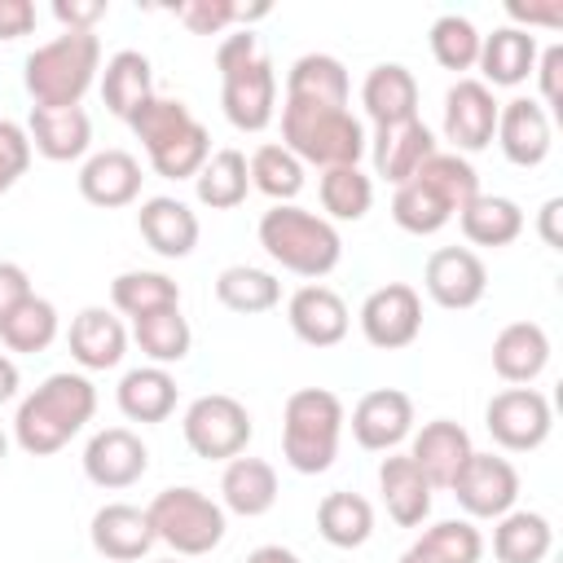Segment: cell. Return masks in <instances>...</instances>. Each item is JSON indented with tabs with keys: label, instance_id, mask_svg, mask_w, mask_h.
Segmentation results:
<instances>
[{
	"label": "cell",
	"instance_id": "cell-1",
	"mask_svg": "<svg viewBox=\"0 0 563 563\" xmlns=\"http://www.w3.org/2000/svg\"><path fill=\"white\" fill-rule=\"evenodd\" d=\"M97 413V387L88 374L57 369L48 374L31 396L18 400L13 413V444L31 457H48L66 449Z\"/></svg>",
	"mask_w": 563,
	"mask_h": 563
},
{
	"label": "cell",
	"instance_id": "cell-2",
	"mask_svg": "<svg viewBox=\"0 0 563 563\" xmlns=\"http://www.w3.org/2000/svg\"><path fill=\"white\" fill-rule=\"evenodd\" d=\"M475 194H479V176H475L471 158H462L453 150H435L405 185H396V194H391V220L405 233H413V238H431Z\"/></svg>",
	"mask_w": 563,
	"mask_h": 563
},
{
	"label": "cell",
	"instance_id": "cell-3",
	"mask_svg": "<svg viewBox=\"0 0 563 563\" xmlns=\"http://www.w3.org/2000/svg\"><path fill=\"white\" fill-rule=\"evenodd\" d=\"M282 145L303 167L330 172V167H361L369 136H365V123L347 106L282 101Z\"/></svg>",
	"mask_w": 563,
	"mask_h": 563
},
{
	"label": "cell",
	"instance_id": "cell-4",
	"mask_svg": "<svg viewBox=\"0 0 563 563\" xmlns=\"http://www.w3.org/2000/svg\"><path fill=\"white\" fill-rule=\"evenodd\" d=\"M255 233H260V246L273 264H282L295 277H308V282L334 273L339 260H343L339 229L325 216H317L308 207H295V202H273L260 216Z\"/></svg>",
	"mask_w": 563,
	"mask_h": 563
},
{
	"label": "cell",
	"instance_id": "cell-5",
	"mask_svg": "<svg viewBox=\"0 0 563 563\" xmlns=\"http://www.w3.org/2000/svg\"><path fill=\"white\" fill-rule=\"evenodd\" d=\"M101 75V40L97 31H62L22 62V84L35 106L44 110H66L79 106L84 92Z\"/></svg>",
	"mask_w": 563,
	"mask_h": 563
},
{
	"label": "cell",
	"instance_id": "cell-6",
	"mask_svg": "<svg viewBox=\"0 0 563 563\" xmlns=\"http://www.w3.org/2000/svg\"><path fill=\"white\" fill-rule=\"evenodd\" d=\"M347 409L330 387H299L282 405V457L299 475H321L339 457Z\"/></svg>",
	"mask_w": 563,
	"mask_h": 563
},
{
	"label": "cell",
	"instance_id": "cell-7",
	"mask_svg": "<svg viewBox=\"0 0 563 563\" xmlns=\"http://www.w3.org/2000/svg\"><path fill=\"white\" fill-rule=\"evenodd\" d=\"M145 519L154 528V541H163L176 559L211 554L224 541V506L189 484L154 493V501L145 506Z\"/></svg>",
	"mask_w": 563,
	"mask_h": 563
},
{
	"label": "cell",
	"instance_id": "cell-8",
	"mask_svg": "<svg viewBox=\"0 0 563 563\" xmlns=\"http://www.w3.org/2000/svg\"><path fill=\"white\" fill-rule=\"evenodd\" d=\"M180 435L185 444L207 457V462H229L238 453H246L255 427H251V413L238 396L229 391H207L198 400H189L185 418H180Z\"/></svg>",
	"mask_w": 563,
	"mask_h": 563
},
{
	"label": "cell",
	"instance_id": "cell-9",
	"mask_svg": "<svg viewBox=\"0 0 563 563\" xmlns=\"http://www.w3.org/2000/svg\"><path fill=\"white\" fill-rule=\"evenodd\" d=\"M484 427L497 449L506 453H532L554 431V409L537 387H501L484 405Z\"/></svg>",
	"mask_w": 563,
	"mask_h": 563
},
{
	"label": "cell",
	"instance_id": "cell-10",
	"mask_svg": "<svg viewBox=\"0 0 563 563\" xmlns=\"http://www.w3.org/2000/svg\"><path fill=\"white\" fill-rule=\"evenodd\" d=\"M361 334L378 352H400L422 334V295L409 282H387L365 295L361 312Z\"/></svg>",
	"mask_w": 563,
	"mask_h": 563
},
{
	"label": "cell",
	"instance_id": "cell-11",
	"mask_svg": "<svg viewBox=\"0 0 563 563\" xmlns=\"http://www.w3.org/2000/svg\"><path fill=\"white\" fill-rule=\"evenodd\" d=\"M453 501L466 510V519H501L519 501V471L510 457L497 453H471L457 479L449 484Z\"/></svg>",
	"mask_w": 563,
	"mask_h": 563
},
{
	"label": "cell",
	"instance_id": "cell-12",
	"mask_svg": "<svg viewBox=\"0 0 563 563\" xmlns=\"http://www.w3.org/2000/svg\"><path fill=\"white\" fill-rule=\"evenodd\" d=\"M220 106L224 119L238 132H264L277 114V70L264 53H255L246 66L220 75Z\"/></svg>",
	"mask_w": 563,
	"mask_h": 563
},
{
	"label": "cell",
	"instance_id": "cell-13",
	"mask_svg": "<svg viewBox=\"0 0 563 563\" xmlns=\"http://www.w3.org/2000/svg\"><path fill=\"white\" fill-rule=\"evenodd\" d=\"M497 110H501V101L493 97V88L462 75L444 92V141L453 145V154L466 158V154L488 150L493 132H497Z\"/></svg>",
	"mask_w": 563,
	"mask_h": 563
},
{
	"label": "cell",
	"instance_id": "cell-14",
	"mask_svg": "<svg viewBox=\"0 0 563 563\" xmlns=\"http://www.w3.org/2000/svg\"><path fill=\"white\" fill-rule=\"evenodd\" d=\"M422 290L431 295V303H440L449 312H466V308H475L484 299L488 268L471 246H440V251L427 255Z\"/></svg>",
	"mask_w": 563,
	"mask_h": 563
},
{
	"label": "cell",
	"instance_id": "cell-15",
	"mask_svg": "<svg viewBox=\"0 0 563 563\" xmlns=\"http://www.w3.org/2000/svg\"><path fill=\"white\" fill-rule=\"evenodd\" d=\"M150 471V449L132 427H101L84 444V475L97 488H132Z\"/></svg>",
	"mask_w": 563,
	"mask_h": 563
},
{
	"label": "cell",
	"instance_id": "cell-16",
	"mask_svg": "<svg viewBox=\"0 0 563 563\" xmlns=\"http://www.w3.org/2000/svg\"><path fill=\"white\" fill-rule=\"evenodd\" d=\"M352 440L369 453H391L413 435V400L400 387H374L352 405Z\"/></svg>",
	"mask_w": 563,
	"mask_h": 563
},
{
	"label": "cell",
	"instance_id": "cell-17",
	"mask_svg": "<svg viewBox=\"0 0 563 563\" xmlns=\"http://www.w3.org/2000/svg\"><path fill=\"white\" fill-rule=\"evenodd\" d=\"M493 141L501 145L506 163L515 167H541L550 145H554V119L541 110L537 97H510L497 110V132Z\"/></svg>",
	"mask_w": 563,
	"mask_h": 563
},
{
	"label": "cell",
	"instance_id": "cell-18",
	"mask_svg": "<svg viewBox=\"0 0 563 563\" xmlns=\"http://www.w3.org/2000/svg\"><path fill=\"white\" fill-rule=\"evenodd\" d=\"M286 321H290L295 339L308 347H334L352 330V312H347L343 295L321 282H308L286 299Z\"/></svg>",
	"mask_w": 563,
	"mask_h": 563
},
{
	"label": "cell",
	"instance_id": "cell-19",
	"mask_svg": "<svg viewBox=\"0 0 563 563\" xmlns=\"http://www.w3.org/2000/svg\"><path fill=\"white\" fill-rule=\"evenodd\" d=\"M435 150H440L435 132L422 119H405L391 128H374V141L365 154L374 158V176H383L387 185H405Z\"/></svg>",
	"mask_w": 563,
	"mask_h": 563
},
{
	"label": "cell",
	"instance_id": "cell-20",
	"mask_svg": "<svg viewBox=\"0 0 563 563\" xmlns=\"http://www.w3.org/2000/svg\"><path fill=\"white\" fill-rule=\"evenodd\" d=\"M88 541L110 563H136V559H145L154 550V528H150V519H145L141 506H132V501H106L92 515V523H88Z\"/></svg>",
	"mask_w": 563,
	"mask_h": 563
},
{
	"label": "cell",
	"instance_id": "cell-21",
	"mask_svg": "<svg viewBox=\"0 0 563 563\" xmlns=\"http://www.w3.org/2000/svg\"><path fill=\"white\" fill-rule=\"evenodd\" d=\"M136 229H141L145 246H150L154 255H163V260H185V255H194L198 233H202V224H198V216L189 211V202H180V198H172V194L145 198L141 211H136Z\"/></svg>",
	"mask_w": 563,
	"mask_h": 563
},
{
	"label": "cell",
	"instance_id": "cell-22",
	"mask_svg": "<svg viewBox=\"0 0 563 563\" xmlns=\"http://www.w3.org/2000/svg\"><path fill=\"white\" fill-rule=\"evenodd\" d=\"M471 453H475V444H471L466 427L453 422V418L422 422V431H413V444H409V457L427 475L431 488H449L457 479V471L466 466Z\"/></svg>",
	"mask_w": 563,
	"mask_h": 563
},
{
	"label": "cell",
	"instance_id": "cell-23",
	"mask_svg": "<svg viewBox=\"0 0 563 563\" xmlns=\"http://www.w3.org/2000/svg\"><path fill=\"white\" fill-rule=\"evenodd\" d=\"M141 163L128 150H97L84 158L79 167V194L84 202L114 211V207H132L141 198Z\"/></svg>",
	"mask_w": 563,
	"mask_h": 563
},
{
	"label": "cell",
	"instance_id": "cell-24",
	"mask_svg": "<svg viewBox=\"0 0 563 563\" xmlns=\"http://www.w3.org/2000/svg\"><path fill=\"white\" fill-rule=\"evenodd\" d=\"M66 347L75 356L79 369H114L128 352V330L123 321L110 312V308H79L70 317V330H66Z\"/></svg>",
	"mask_w": 563,
	"mask_h": 563
},
{
	"label": "cell",
	"instance_id": "cell-25",
	"mask_svg": "<svg viewBox=\"0 0 563 563\" xmlns=\"http://www.w3.org/2000/svg\"><path fill=\"white\" fill-rule=\"evenodd\" d=\"M550 365V334L537 321H510L493 339V374L510 387H532Z\"/></svg>",
	"mask_w": 563,
	"mask_h": 563
},
{
	"label": "cell",
	"instance_id": "cell-26",
	"mask_svg": "<svg viewBox=\"0 0 563 563\" xmlns=\"http://www.w3.org/2000/svg\"><path fill=\"white\" fill-rule=\"evenodd\" d=\"M26 136H31V150L40 158H48V163H75L92 145V119H88L84 106H66V110L31 106Z\"/></svg>",
	"mask_w": 563,
	"mask_h": 563
},
{
	"label": "cell",
	"instance_id": "cell-27",
	"mask_svg": "<svg viewBox=\"0 0 563 563\" xmlns=\"http://www.w3.org/2000/svg\"><path fill=\"white\" fill-rule=\"evenodd\" d=\"M361 106L374 128H391L418 119V79L400 62H378L361 84Z\"/></svg>",
	"mask_w": 563,
	"mask_h": 563
},
{
	"label": "cell",
	"instance_id": "cell-28",
	"mask_svg": "<svg viewBox=\"0 0 563 563\" xmlns=\"http://www.w3.org/2000/svg\"><path fill=\"white\" fill-rule=\"evenodd\" d=\"M220 506L229 515H242V519H260L277 506V471L273 462L264 457H229L224 462V475H220Z\"/></svg>",
	"mask_w": 563,
	"mask_h": 563
},
{
	"label": "cell",
	"instance_id": "cell-29",
	"mask_svg": "<svg viewBox=\"0 0 563 563\" xmlns=\"http://www.w3.org/2000/svg\"><path fill=\"white\" fill-rule=\"evenodd\" d=\"M378 493H383V506L387 515L400 523V528H422L427 515H431V484L427 475L413 466L409 453H387L378 462Z\"/></svg>",
	"mask_w": 563,
	"mask_h": 563
},
{
	"label": "cell",
	"instance_id": "cell-30",
	"mask_svg": "<svg viewBox=\"0 0 563 563\" xmlns=\"http://www.w3.org/2000/svg\"><path fill=\"white\" fill-rule=\"evenodd\" d=\"M537 53H541V44H537L532 31L497 26L493 35L479 40V62H475L479 75H484L479 84H488V88H519L532 75Z\"/></svg>",
	"mask_w": 563,
	"mask_h": 563
},
{
	"label": "cell",
	"instance_id": "cell-31",
	"mask_svg": "<svg viewBox=\"0 0 563 563\" xmlns=\"http://www.w3.org/2000/svg\"><path fill=\"white\" fill-rule=\"evenodd\" d=\"M114 405L128 422H167L176 409V378L163 365H136L119 378Z\"/></svg>",
	"mask_w": 563,
	"mask_h": 563
},
{
	"label": "cell",
	"instance_id": "cell-32",
	"mask_svg": "<svg viewBox=\"0 0 563 563\" xmlns=\"http://www.w3.org/2000/svg\"><path fill=\"white\" fill-rule=\"evenodd\" d=\"M352 79L347 66L334 53H303L286 70V101H312V106H347Z\"/></svg>",
	"mask_w": 563,
	"mask_h": 563
},
{
	"label": "cell",
	"instance_id": "cell-33",
	"mask_svg": "<svg viewBox=\"0 0 563 563\" xmlns=\"http://www.w3.org/2000/svg\"><path fill=\"white\" fill-rule=\"evenodd\" d=\"M97 88H101V101L110 114L128 119L145 97H154V70H150V57L141 48H119L106 57L101 75H97Z\"/></svg>",
	"mask_w": 563,
	"mask_h": 563
},
{
	"label": "cell",
	"instance_id": "cell-34",
	"mask_svg": "<svg viewBox=\"0 0 563 563\" xmlns=\"http://www.w3.org/2000/svg\"><path fill=\"white\" fill-rule=\"evenodd\" d=\"M462 238L471 246H510L523 233V207L506 194H475L462 211H457Z\"/></svg>",
	"mask_w": 563,
	"mask_h": 563
},
{
	"label": "cell",
	"instance_id": "cell-35",
	"mask_svg": "<svg viewBox=\"0 0 563 563\" xmlns=\"http://www.w3.org/2000/svg\"><path fill=\"white\" fill-rule=\"evenodd\" d=\"M493 559L497 563H545V554L554 550V528L541 510H506L501 519H493Z\"/></svg>",
	"mask_w": 563,
	"mask_h": 563
},
{
	"label": "cell",
	"instance_id": "cell-36",
	"mask_svg": "<svg viewBox=\"0 0 563 563\" xmlns=\"http://www.w3.org/2000/svg\"><path fill=\"white\" fill-rule=\"evenodd\" d=\"M317 532L334 550H361L374 537V506L361 493L334 488L317 501Z\"/></svg>",
	"mask_w": 563,
	"mask_h": 563
},
{
	"label": "cell",
	"instance_id": "cell-37",
	"mask_svg": "<svg viewBox=\"0 0 563 563\" xmlns=\"http://www.w3.org/2000/svg\"><path fill=\"white\" fill-rule=\"evenodd\" d=\"M484 537L471 519H440L422 528V537L396 559V563H479Z\"/></svg>",
	"mask_w": 563,
	"mask_h": 563
},
{
	"label": "cell",
	"instance_id": "cell-38",
	"mask_svg": "<svg viewBox=\"0 0 563 563\" xmlns=\"http://www.w3.org/2000/svg\"><path fill=\"white\" fill-rule=\"evenodd\" d=\"M194 194L202 207L211 211H233L246 202L251 194V172H246V154L224 145V150H211V158L202 163V172L194 176Z\"/></svg>",
	"mask_w": 563,
	"mask_h": 563
},
{
	"label": "cell",
	"instance_id": "cell-39",
	"mask_svg": "<svg viewBox=\"0 0 563 563\" xmlns=\"http://www.w3.org/2000/svg\"><path fill=\"white\" fill-rule=\"evenodd\" d=\"M216 299L238 317H260L282 303V282L255 264H229L216 277Z\"/></svg>",
	"mask_w": 563,
	"mask_h": 563
},
{
	"label": "cell",
	"instance_id": "cell-40",
	"mask_svg": "<svg viewBox=\"0 0 563 563\" xmlns=\"http://www.w3.org/2000/svg\"><path fill=\"white\" fill-rule=\"evenodd\" d=\"M110 303L123 317H150L163 308H180V286L158 268H128L110 282Z\"/></svg>",
	"mask_w": 563,
	"mask_h": 563
},
{
	"label": "cell",
	"instance_id": "cell-41",
	"mask_svg": "<svg viewBox=\"0 0 563 563\" xmlns=\"http://www.w3.org/2000/svg\"><path fill=\"white\" fill-rule=\"evenodd\" d=\"M132 339L136 347L150 356V365H180L194 347V330L185 321L180 308H163V312H150V317H136L132 321Z\"/></svg>",
	"mask_w": 563,
	"mask_h": 563
},
{
	"label": "cell",
	"instance_id": "cell-42",
	"mask_svg": "<svg viewBox=\"0 0 563 563\" xmlns=\"http://www.w3.org/2000/svg\"><path fill=\"white\" fill-rule=\"evenodd\" d=\"M198 119L194 110L180 101V97H145L132 114H128V128L136 132V141L145 145V154H158L163 145H172L180 132H189Z\"/></svg>",
	"mask_w": 563,
	"mask_h": 563
},
{
	"label": "cell",
	"instance_id": "cell-43",
	"mask_svg": "<svg viewBox=\"0 0 563 563\" xmlns=\"http://www.w3.org/2000/svg\"><path fill=\"white\" fill-rule=\"evenodd\" d=\"M246 172H251V189L268 194L273 202H295L303 189V163L282 141L255 145V154L246 158Z\"/></svg>",
	"mask_w": 563,
	"mask_h": 563
},
{
	"label": "cell",
	"instance_id": "cell-44",
	"mask_svg": "<svg viewBox=\"0 0 563 563\" xmlns=\"http://www.w3.org/2000/svg\"><path fill=\"white\" fill-rule=\"evenodd\" d=\"M317 198H321V211L325 220H365L369 207H374V180L361 172V167H330L321 172L317 180Z\"/></svg>",
	"mask_w": 563,
	"mask_h": 563
},
{
	"label": "cell",
	"instance_id": "cell-45",
	"mask_svg": "<svg viewBox=\"0 0 563 563\" xmlns=\"http://www.w3.org/2000/svg\"><path fill=\"white\" fill-rule=\"evenodd\" d=\"M57 330H62V317H57L53 299L31 295V299H22V303L13 308V317L0 325V343H4L9 352L35 356V352H44V347L57 339Z\"/></svg>",
	"mask_w": 563,
	"mask_h": 563
},
{
	"label": "cell",
	"instance_id": "cell-46",
	"mask_svg": "<svg viewBox=\"0 0 563 563\" xmlns=\"http://www.w3.org/2000/svg\"><path fill=\"white\" fill-rule=\"evenodd\" d=\"M479 31H475V22L471 18H462V13H440L435 22H431V35H427V44H431V57L444 66V70H471L475 62H479Z\"/></svg>",
	"mask_w": 563,
	"mask_h": 563
},
{
	"label": "cell",
	"instance_id": "cell-47",
	"mask_svg": "<svg viewBox=\"0 0 563 563\" xmlns=\"http://www.w3.org/2000/svg\"><path fill=\"white\" fill-rule=\"evenodd\" d=\"M207 158H211V136H207L202 123H194V128L180 132L172 145H163L158 154H150V167H154L163 180H194Z\"/></svg>",
	"mask_w": 563,
	"mask_h": 563
},
{
	"label": "cell",
	"instance_id": "cell-48",
	"mask_svg": "<svg viewBox=\"0 0 563 563\" xmlns=\"http://www.w3.org/2000/svg\"><path fill=\"white\" fill-rule=\"evenodd\" d=\"M31 158H35V150H31L26 128L13 119H0V194H9L26 176Z\"/></svg>",
	"mask_w": 563,
	"mask_h": 563
},
{
	"label": "cell",
	"instance_id": "cell-49",
	"mask_svg": "<svg viewBox=\"0 0 563 563\" xmlns=\"http://www.w3.org/2000/svg\"><path fill=\"white\" fill-rule=\"evenodd\" d=\"M176 18L194 35H224L233 22H242V4H233V0H189V4L176 9Z\"/></svg>",
	"mask_w": 563,
	"mask_h": 563
},
{
	"label": "cell",
	"instance_id": "cell-50",
	"mask_svg": "<svg viewBox=\"0 0 563 563\" xmlns=\"http://www.w3.org/2000/svg\"><path fill=\"white\" fill-rule=\"evenodd\" d=\"M532 75H537V101H541V110L554 119V110L563 106V44H545V48L537 53Z\"/></svg>",
	"mask_w": 563,
	"mask_h": 563
},
{
	"label": "cell",
	"instance_id": "cell-51",
	"mask_svg": "<svg viewBox=\"0 0 563 563\" xmlns=\"http://www.w3.org/2000/svg\"><path fill=\"white\" fill-rule=\"evenodd\" d=\"M506 18H510V26H519V31H537V26H545V31H559L563 26V0H506Z\"/></svg>",
	"mask_w": 563,
	"mask_h": 563
},
{
	"label": "cell",
	"instance_id": "cell-52",
	"mask_svg": "<svg viewBox=\"0 0 563 563\" xmlns=\"http://www.w3.org/2000/svg\"><path fill=\"white\" fill-rule=\"evenodd\" d=\"M35 295V286H31V273L22 268V264H13V260H0V325L13 317V308L22 303V299H31Z\"/></svg>",
	"mask_w": 563,
	"mask_h": 563
},
{
	"label": "cell",
	"instance_id": "cell-53",
	"mask_svg": "<svg viewBox=\"0 0 563 563\" xmlns=\"http://www.w3.org/2000/svg\"><path fill=\"white\" fill-rule=\"evenodd\" d=\"M110 13L106 0H53V18L66 31H97V22Z\"/></svg>",
	"mask_w": 563,
	"mask_h": 563
},
{
	"label": "cell",
	"instance_id": "cell-54",
	"mask_svg": "<svg viewBox=\"0 0 563 563\" xmlns=\"http://www.w3.org/2000/svg\"><path fill=\"white\" fill-rule=\"evenodd\" d=\"M255 53H260V40H255V31H251V26H242V31L224 35V40L216 44V70H220V75H229V70L246 66Z\"/></svg>",
	"mask_w": 563,
	"mask_h": 563
},
{
	"label": "cell",
	"instance_id": "cell-55",
	"mask_svg": "<svg viewBox=\"0 0 563 563\" xmlns=\"http://www.w3.org/2000/svg\"><path fill=\"white\" fill-rule=\"evenodd\" d=\"M35 31V4L31 0H0V40H22Z\"/></svg>",
	"mask_w": 563,
	"mask_h": 563
},
{
	"label": "cell",
	"instance_id": "cell-56",
	"mask_svg": "<svg viewBox=\"0 0 563 563\" xmlns=\"http://www.w3.org/2000/svg\"><path fill=\"white\" fill-rule=\"evenodd\" d=\"M559 216H563V198H545L537 211V233L550 251H563V233H559Z\"/></svg>",
	"mask_w": 563,
	"mask_h": 563
},
{
	"label": "cell",
	"instance_id": "cell-57",
	"mask_svg": "<svg viewBox=\"0 0 563 563\" xmlns=\"http://www.w3.org/2000/svg\"><path fill=\"white\" fill-rule=\"evenodd\" d=\"M242 563H299V554L290 550V545H277V541H268V545H255Z\"/></svg>",
	"mask_w": 563,
	"mask_h": 563
},
{
	"label": "cell",
	"instance_id": "cell-58",
	"mask_svg": "<svg viewBox=\"0 0 563 563\" xmlns=\"http://www.w3.org/2000/svg\"><path fill=\"white\" fill-rule=\"evenodd\" d=\"M18 387H22V374H18L13 356H4V352H0V405H9V400L18 396Z\"/></svg>",
	"mask_w": 563,
	"mask_h": 563
},
{
	"label": "cell",
	"instance_id": "cell-59",
	"mask_svg": "<svg viewBox=\"0 0 563 563\" xmlns=\"http://www.w3.org/2000/svg\"><path fill=\"white\" fill-rule=\"evenodd\" d=\"M9 457V435H4V427H0V462Z\"/></svg>",
	"mask_w": 563,
	"mask_h": 563
},
{
	"label": "cell",
	"instance_id": "cell-60",
	"mask_svg": "<svg viewBox=\"0 0 563 563\" xmlns=\"http://www.w3.org/2000/svg\"><path fill=\"white\" fill-rule=\"evenodd\" d=\"M158 563H180V559H176V554H172V559H158Z\"/></svg>",
	"mask_w": 563,
	"mask_h": 563
}]
</instances>
